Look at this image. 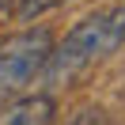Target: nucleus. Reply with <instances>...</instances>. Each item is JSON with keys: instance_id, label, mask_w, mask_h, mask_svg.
<instances>
[{"instance_id": "nucleus-2", "label": "nucleus", "mask_w": 125, "mask_h": 125, "mask_svg": "<svg viewBox=\"0 0 125 125\" xmlns=\"http://www.w3.org/2000/svg\"><path fill=\"white\" fill-rule=\"evenodd\" d=\"M53 57L49 31H23L0 42V102L15 99L34 76H42Z\"/></svg>"}, {"instance_id": "nucleus-1", "label": "nucleus", "mask_w": 125, "mask_h": 125, "mask_svg": "<svg viewBox=\"0 0 125 125\" xmlns=\"http://www.w3.org/2000/svg\"><path fill=\"white\" fill-rule=\"evenodd\" d=\"M117 46H125V0L106 8V11H95V15L80 19L68 31V38L53 49V57L46 64V76L49 80H72L76 72L110 57Z\"/></svg>"}, {"instance_id": "nucleus-4", "label": "nucleus", "mask_w": 125, "mask_h": 125, "mask_svg": "<svg viewBox=\"0 0 125 125\" xmlns=\"http://www.w3.org/2000/svg\"><path fill=\"white\" fill-rule=\"evenodd\" d=\"M72 125H102V121H99V114H83V117H76Z\"/></svg>"}, {"instance_id": "nucleus-3", "label": "nucleus", "mask_w": 125, "mask_h": 125, "mask_svg": "<svg viewBox=\"0 0 125 125\" xmlns=\"http://www.w3.org/2000/svg\"><path fill=\"white\" fill-rule=\"evenodd\" d=\"M57 4H64V0H23V4H19V15H23V19H34V15H42V11L57 8Z\"/></svg>"}, {"instance_id": "nucleus-5", "label": "nucleus", "mask_w": 125, "mask_h": 125, "mask_svg": "<svg viewBox=\"0 0 125 125\" xmlns=\"http://www.w3.org/2000/svg\"><path fill=\"white\" fill-rule=\"evenodd\" d=\"M4 4H8V0H0V8H4Z\"/></svg>"}]
</instances>
